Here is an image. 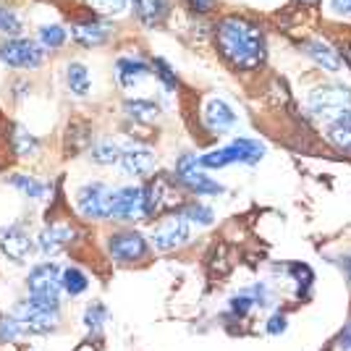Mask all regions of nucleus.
I'll return each mask as SVG.
<instances>
[{"label": "nucleus", "mask_w": 351, "mask_h": 351, "mask_svg": "<svg viewBox=\"0 0 351 351\" xmlns=\"http://www.w3.org/2000/svg\"><path fill=\"white\" fill-rule=\"evenodd\" d=\"M215 45H218L220 56L239 71L260 69L267 53L263 29L241 16H226L220 21L215 27Z\"/></svg>", "instance_id": "nucleus-1"}, {"label": "nucleus", "mask_w": 351, "mask_h": 351, "mask_svg": "<svg viewBox=\"0 0 351 351\" xmlns=\"http://www.w3.org/2000/svg\"><path fill=\"white\" fill-rule=\"evenodd\" d=\"M309 110H312V116L325 121L328 126L336 123L338 118L351 113V89L341 87V84L317 87L309 95Z\"/></svg>", "instance_id": "nucleus-2"}, {"label": "nucleus", "mask_w": 351, "mask_h": 351, "mask_svg": "<svg viewBox=\"0 0 351 351\" xmlns=\"http://www.w3.org/2000/svg\"><path fill=\"white\" fill-rule=\"evenodd\" d=\"M27 289H29L32 304L47 307V309H58V296H60V289H63V286H60L58 267L53 263L37 265L29 273Z\"/></svg>", "instance_id": "nucleus-3"}, {"label": "nucleus", "mask_w": 351, "mask_h": 351, "mask_svg": "<svg viewBox=\"0 0 351 351\" xmlns=\"http://www.w3.org/2000/svg\"><path fill=\"white\" fill-rule=\"evenodd\" d=\"M181 205V191H178V181L168 178V176H155L145 186V215H171L176 207Z\"/></svg>", "instance_id": "nucleus-4"}, {"label": "nucleus", "mask_w": 351, "mask_h": 351, "mask_svg": "<svg viewBox=\"0 0 351 351\" xmlns=\"http://www.w3.org/2000/svg\"><path fill=\"white\" fill-rule=\"evenodd\" d=\"M265 155V147L254 139H236L228 147L213 149L199 158L202 168H226L231 162H257Z\"/></svg>", "instance_id": "nucleus-5"}, {"label": "nucleus", "mask_w": 351, "mask_h": 351, "mask_svg": "<svg viewBox=\"0 0 351 351\" xmlns=\"http://www.w3.org/2000/svg\"><path fill=\"white\" fill-rule=\"evenodd\" d=\"M113 194L116 191L110 186H105L100 181L87 184L76 191V210L79 215L87 220H108L110 210H113Z\"/></svg>", "instance_id": "nucleus-6"}, {"label": "nucleus", "mask_w": 351, "mask_h": 351, "mask_svg": "<svg viewBox=\"0 0 351 351\" xmlns=\"http://www.w3.org/2000/svg\"><path fill=\"white\" fill-rule=\"evenodd\" d=\"M0 60L11 69H40L45 60V50L40 43L34 40H24V37H11L0 43Z\"/></svg>", "instance_id": "nucleus-7"}, {"label": "nucleus", "mask_w": 351, "mask_h": 351, "mask_svg": "<svg viewBox=\"0 0 351 351\" xmlns=\"http://www.w3.org/2000/svg\"><path fill=\"white\" fill-rule=\"evenodd\" d=\"M176 181L189 189L197 197H205V194H223V186L218 181H213L210 176L199 168L197 155H181V160L176 162Z\"/></svg>", "instance_id": "nucleus-8"}, {"label": "nucleus", "mask_w": 351, "mask_h": 351, "mask_svg": "<svg viewBox=\"0 0 351 351\" xmlns=\"http://www.w3.org/2000/svg\"><path fill=\"white\" fill-rule=\"evenodd\" d=\"M189 220L184 218L181 213L178 215H168V218H162L158 226H155V231L149 236V241H152V247L158 249V252H171V249H178L184 247L186 241H189Z\"/></svg>", "instance_id": "nucleus-9"}, {"label": "nucleus", "mask_w": 351, "mask_h": 351, "mask_svg": "<svg viewBox=\"0 0 351 351\" xmlns=\"http://www.w3.org/2000/svg\"><path fill=\"white\" fill-rule=\"evenodd\" d=\"M108 252L118 263H136L147 257V241L136 231H118L108 239Z\"/></svg>", "instance_id": "nucleus-10"}, {"label": "nucleus", "mask_w": 351, "mask_h": 351, "mask_svg": "<svg viewBox=\"0 0 351 351\" xmlns=\"http://www.w3.org/2000/svg\"><path fill=\"white\" fill-rule=\"evenodd\" d=\"M110 218L123 220V223L147 218L145 215V189H142V186H126V189H118L116 194H113V210H110Z\"/></svg>", "instance_id": "nucleus-11"}, {"label": "nucleus", "mask_w": 351, "mask_h": 351, "mask_svg": "<svg viewBox=\"0 0 351 351\" xmlns=\"http://www.w3.org/2000/svg\"><path fill=\"white\" fill-rule=\"evenodd\" d=\"M16 322L21 325V330H29V333H50L58 325V309L37 307L32 302H24L16 309Z\"/></svg>", "instance_id": "nucleus-12"}, {"label": "nucleus", "mask_w": 351, "mask_h": 351, "mask_svg": "<svg viewBox=\"0 0 351 351\" xmlns=\"http://www.w3.org/2000/svg\"><path fill=\"white\" fill-rule=\"evenodd\" d=\"M0 252L8 260H14V263H24L32 252V239L27 234V228L24 226H16V223L0 228Z\"/></svg>", "instance_id": "nucleus-13"}, {"label": "nucleus", "mask_w": 351, "mask_h": 351, "mask_svg": "<svg viewBox=\"0 0 351 351\" xmlns=\"http://www.w3.org/2000/svg\"><path fill=\"white\" fill-rule=\"evenodd\" d=\"M118 162L126 176H149L155 171V152L142 145H129L121 149Z\"/></svg>", "instance_id": "nucleus-14"}, {"label": "nucleus", "mask_w": 351, "mask_h": 351, "mask_svg": "<svg viewBox=\"0 0 351 351\" xmlns=\"http://www.w3.org/2000/svg\"><path fill=\"white\" fill-rule=\"evenodd\" d=\"M71 40L82 47H100L110 40V27L95 19H84L71 24Z\"/></svg>", "instance_id": "nucleus-15"}, {"label": "nucleus", "mask_w": 351, "mask_h": 351, "mask_svg": "<svg viewBox=\"0 0 351 351\" xmlns=\"http://www.w3.org/2000/svg\"><path fill=\"white\" fill-rule=\"evenodd\" d=\"M37 241H40V252L45 257H56L73 241V228L69 223H50Z\"/></svg>", "instance_id": "nucleus-16"}, {"label": "nucleus", "mask_w": 351, "mask_h": 351, "mask_svg": "<svg viewBox=\"0 0 351 351\" xmlns=\"http://www.w3.org/2000/svg\"><path fill=\"white\" fill-rule=\"evenodd\" d=\"M202 121H205V126L213 134H223L236 126V113L231 110V105L228 103H223V100H218V97H213V100L205 105Z\"/></svg>", "instance_id": "nucleus-17"}, {"label": "nucleus", "mask_w": 351, "mask_h": 351, "mask_svg": "<svg viewBox=\"0 0 351 351\" xmlns=\"http://www.w3.org/2000/svg\"><path fill=\"white\" fill-rule=\"evenodd\" d=\"M149 73H152V66H147L145 60L139 58H118L116 63V79L123 89L136 87L139 82H145Z\"/></svg>", "instance_id": "nucleus-18"}, {"label": "nucleus", "mask_w": 351, "mask_h": 351, "mask_svg": "<svg viewBox=\"0 0 351 351\" xmlns=\"http://www.w3.org/2000/svg\"><path fill=\"white\" fill-rule=\"evenodd\" d=\"M304 50L317 66H322V71H341V56L330 45H325L322 40H312L304 45Z\"/></svg>", "instance_id": "nucleus-19"}, {"label": "nucleus", "mask_w": 351, "mask_h": 351, "mask_svg": "<svg viewBox=\"0 0 351 351\" xmlns=\"http://www.w3.org/2000/svg\"><path fill=\"white\" fill-rule=\"evenodd\" d=\"M132 5L136 19L145 27H158L162 21V16H165V11H168L165 0H132Z\"/></svg>", "instance_id": "nucleus-20"}, {"label": "nucleus", "mask_w": 351, "mask_h": 351, "mask_svg": "<svg viewBox=\"0 0 351 351\" xmlns=\"http://www.w3.org/2000/svg\"><path fill=\"white\" fill-rule=\"evenodd\" d=\"M66 87H69V92L76 95V97L89 95V71L84 63L71 60V63L66 66Z\"/></svg>", "instance_id": "nucleus-21"}, {"label": "nucleus", "mask_w": 351, "mask_h": 351, "mask_svg": "<svg viewBox=\"0 0 351 351\" xmlns=\"http://www.w3.org/2000/svg\"><path fill=\"white\" fill-rule=\"evenodd\" d=\"M11 142H14L16 155H21V158H34V155L40 152V139L32 136V134L27 132V129H21V126H16L14 129Z\"/></svg>", "instance_id": "nucleus-22"}, {"label": "nucleus", "mask_w": 351, "mask_h": 351, "mask_svg": "<svg viewBox=\"0 0 351 351\" xmlns=\"http://www.w3.org/2000/svg\"><path fill=\"white\" fill-rule=\"evenodd\" d=\"M21 32H24L21 16L8 5H0V37L11 40V37H21Z\"/></svg>", "instance_id": "nucleus-23"}, {"label": "nucleus", "mask_w": 351, "mask_h": 351, "mask_svg": "<svg viewBox=\"0 0 351 351\" xmlns=\"http://www.w3.org/2000/svg\"><path fill=\"white\" fill-rule=\"evenodd\" d=\"M328 139L336 147H341V149L351 152V113L343 118H338L336 123L328 126Z\"/></svg>", "instance_id": "nucleus-24"}, {"label": "nucleus", "mask_w": 351, "mask_h": 351, "mask_svg": "<svg viewBox=\"0 0 351 351\" xmlns=\"http://www.w3.org/2000/svg\"><path fill=\"white\" fill-rule=\"evenodd\" d=\"M11 186H16V189L21 191L24 197H29V199H43L45 194H47V184L37 181L34 176H24V173L14 176L11 178Z\"/></svg>", "instance_id": "nucleus-25"}, {"label": "nucleus", "mask_w": 351, "mask_h": 351, "mask_svg": "<svg viewBox=\"0 0 351 351\" xmlns=\"http://www.w3.org/2000/svg\"><path fill=\"white\" fill-rule=\"evenodd\" d=\"M60 286H63V291H66V293L79 296L82 291H87L89 280H87V276L79 270V267H66V270L60 273Z\"/></svg>", "instance_id": "nucleus-26"}, {"label": "nucleus", "mask_w": 351, "mask_h": 351, "mask_svg": "<svg viewBox=\"0 0 351 351\" xmlns=\"http://www.w3.org/2000/svg\"><path fill=\"white\" fill-rule=\"evenodd\" d=\"M37 43H40L43 50H60L63 43H66V29L60 24H47L37 34Z\"/></svg>", "instance_id": "nucleus-27"}, {"label": "nucleus", "mask_w": 351, "mask_h": 351, "mask_svg": "<svg viewBox=\"0 0 351 351\" xmlns=\"http://www.w3.org/2000/svg\"><path fill=\"white\" fill-rule=\"evenodd\" d=\"M123 110H126L129 118L142 121V123H149V121L158 118V105L149 103V100H129V103L123 105Z\"/></svg>", "instance_id": "nucleus-28"}, {"label": "nucleus", "mask_w": 351, "mask_h": 351, "mask_svg": "<svg viewBox=\"0 0 351 351\" xmlns=\"http://www.w3.org/2000/svg\"><path fill=\"white\" fill-rule=\"evenodd\" d=\"M92 160L97 165H113V162L121 160V147L113 145V142H100L97 147H92Z\"/></svg>", "instance_id": "nucleus-29"}, {"label": "nucleus", "mask_w": 351, "mask_h": 351, "mask_svg": "<svg viewBox=\"0 0 351 351\" xmlns=\"http://www.w3.org/2000/svg\"><path fill=\"white\" fill-rule=\"evenodd\" d=\"M66 139H69V142L73 139V145H69V149H71V152L84 149V147L89 145V139H92L89 126H87V123H79V121H76V123H71V126H69V136H66Z\"/></svg>", "instance_id": "nucleus-30"}, {"label": "nucleus", "mask_w": 351, "mask_h": 351, "mask_svg": "<svg viewBox=\"0 0 351 351\" xmlns=\"http://www.w3.org/2000/svg\"><path fill=\"white\" fill-rule=\"evenodd\" d=\"M181 215L189 220V223H197V226H210V223H213V210L205 205H197V202L184 207Z\"/></svg>", "instance_id": "nucleus-31"}, {"label": "nucleus", "mask_w": 351, "mask_h": 351, "mask_svg": "<svg viewBox=\"0 0 351 351\" xmlns=\"http://www.w3.org/2000/svg\"><path fill=\"white\" fill-rule=\"evenodd\" d=\"M105 317H108V309H105L103 304H92V307L84 312V325H87V330L97 333V330L103 328Z\"/></svg>", "instance_id": "nucleus-32"}, {"label": "nucleus", "mask_w": 351, "mask_h": 351, "mask_svg": "<svg viewBox=\"0 0 351 351\" xmlns=\"http://www.w3.org/2000/svg\"><path fill=\"white\" fill-rule=\"evenodd\" d=\"M129 0H87L89 11L95 14H121Z\"/></svg>", "instance_id": "nucleus-33"}, {"label": "nucleus", "mask_w": 351, "mask_h": 351, "mask_svg": "<svg viewBox=\"0 0 351 351\" xmlns=\"http://www.w3.org/2000/svg\"><path fill=\"white\" fill-rule=\"evenodd\" d=\"M152 71H155V76L160 79L162 84L168 89H176V84H178V79H176V71L165 63L162 58H155L152 60Z\"/></svg>", "instance_id": "nucleus-34"}, {"label": "nucleus", "mask_w": 351, "mask_h": 351, "mask_svg": "<svg viewBox=\"0 0 351 351\" xmlns=\"http://www.w3.org/2000/svg\"><path fill=\"white\" fill-rule=\"evenodd\" d=\"M291 273L299 283V293H307L309 283H312V273H309L307 265H291Z\"/></svg>", "instance_id": "nucleus-35"}, {"label": "nucleus", "mask_w": 351, "mask_h": 351, "mask_svg": "<svg viewBox=\"0 0 351 351\" xmlns=\"http://www.w3.org/2000/svg\"><path fill=\"white\" fill-rule=\"evenodd\" d=\"M191 14H210L215 8V0H184Z\"/></svg>", "instance_id": "nucleus-36"}, {"label": "nucleus", "mask_w": 351, "mask_h": 351, "mask_svg": "<svg viewBox=\"0 0 351 351\" xmlns=\"http://www.w3.org/2000/svg\"><path fill=\"white\" fill-rule=\"evenodd\" d=\"M283 330H286V315H273L270 322H267V333L270 336H278Z\"/></svg>", "instance_id": "nucleus-37"}, {"label": "nucleus", "mask_w": 351, "mask_h": 351, "mask_svg": "<svg viewBox=\"0 0 351 351\" xmlns=\"http://www.w3.org/2000/svg\"><path fill=\"white\" fill-rule=\"evenodd\" d=\"M252 304H254V302H252V296H236L234 302H231L234 312H239V315H244V312H247Z\"/></svg>", "instance_id": "nucleus-38"}, {"label": "nucleus", "mask_w": 351, "mask_h": 351, "mask_svg": "<svg viewBox=\"0 0 351 351\" xmlns=\"http://www.w3.org/2000/svg\"><path fill=\"white\" fill-rule=\"evenodd\" d=\"M330 8L338 16H351V0H330Z\"/></svg>", "instance_id": "nucleus-39"}, {"label": "nucleus", "mask_w": 351, "mask_h": 351, "mask_svg": "<svg viewBox=\"0 0 351 351\" xmlns=\"http://www.w3.org/2000/svg\"><path fill=\"white\" fill-rule=\"evenodd\" d=\"M338 349L341 351H351V325L341 333V341H338Z\"/></svg>", "instance_id": "nucleus-40"}, {"label": "nucleus", "mask_w": 351, "mask_h": 351, "mask_svg": "<svg viewBox=\"0 0 351 351\" xmlns=\"http://www.w3.org/2000/svg\"><path fill=\"white\" fill-rule=\"evenodd\" d=\"M76 351H100L97 349V343H92V341H84V343H79Z\"/></svg>", "instance_id": "nucleus-41"}, {"label": "nucleus", "mask_w": 351, "mask_h": 351, "mask_svg": "<svg viewBox=\"0 0 351 351\" xmlns=\"http://www.w3.org/2000/svg\"><path fill=\"white\" fill-rule=\"evenodd\" d=\"M346 270H349V278H351V257L346 260Z\"/></svg>", "instance_id": "nucleus-42"}, {"label": "nucleus", "mask_w": 351, "mask_h": 351, "mask_svg": "<svg viewBox=\"0 0 351 351\" xmlns=\"http://www.w3.org/2000/svg\"><path fill=\"white\" fill-rule=\"evenodd\" d=\"M346 60H349V66H351V47L346 50Z\"/></svg>", "instance_id": "nucleus-43"}]
</instances>
